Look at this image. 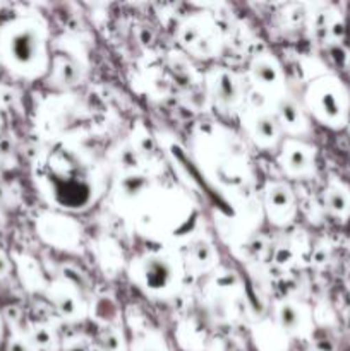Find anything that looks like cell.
Listing matches in <instances>:
<instances>
[{"instance_id":"cell-1","label":"cell","mask_w":350,"mask_h":351,"mask_svg":"<svg viewBox=\"0 0 350 351\" xmlns=\"http://www.w3.org/2000/svg\"><path fill=\"white\" fill-rule=\"evenodd\" d=\"M316 108L323 120L331 125H342L349 113V98L335 81H328L316 93Z\"/></svg>"},{"instance_id":"cell-2","label":"cell","mask_w":350,"mask_h":351,"mask_svg":"<svg viewBox=\"0 0 350 351\" xmlns=\"http://www.w3.org/2000/svg\"><path fill=\"white\" fill-rule=\"evenodd\" d=\"M326 208L329 213L338 218H349L350 216V192L342 184H331L325 195Z\"/></svg>"},{"instance_id":"cell-3","label":"cell","mask_w":350,"mask_h":351,"mask_svg":"<svg viewBox=\"0 0 350 351\" xmlns=\"http://www.w3.org/2000/svg\"><path fill=\"white\" fill-rule=\"evenodd\" d=\"M38 53V38L33 31H21L12 40V55L21 64H27Z\"/></svg>"},{"instance_id":"cell-4","label":"cell","mask_w":350,"mask_h":351,"mask_svg":"<svg viewBox=\"0 0 350 351\" xmlns=\"http://www.w3.org/2000/svg\"><path fill=\"white\" fill-rule=\"evenodd\" d=\"M144 280H146L148 287L153 288V290L167 287L168 280H170V267L165 261L150 259V263L146 264V269H144Z\"/></svg>"},{"instance_id":"cell-5","label":"cell","mask_w":350,"mask_h":351,"mask_svg":"<svg viewBox=\"0 0 350 351\" xmlns=\"http://www.w3.org/2000/svg\"><path fill=\"white\" fill-rule=\"evenodd\" d=\"M311 165V156H309L307 149H292L290 158H288V167L295 171H302L309 168Z\"/></svg>"},{"instance_id":"cell-6","label":"cell","mask_w":350,"mask_h":351,"mask_svg":"<svg viewBox=\"0 0 350 351\" xmlns=\"http://www.w3.org/2000/svg\"><path fill=\"white\" fill-rule=\"evenodd\" d=\"M256 134L259 136V139L270 141L277 136V125L271 119H259L256 122Z\"/></svg>"},{"instance_id":"cell-7","label":"cell","mask_w":350,"mask_h":351,"mask_svg":"<svg viewBox=\"0 0 350 351\" xmlns=\"http://www.w3.org/2000/svg\"><path fill=\"white\" fill-rule=\"evenodd\" d=\"M218 93H220V98L226 99V101L233 99V96H235V84H233V81L229 77V75H223V77L220 79Z\"/></svg>"},{"instance_id":"cell-8","label":"cell","mask_w":350,"mask_h":351,"mask_svg":"<svg viewBox=\"0 0 350 351\" xmlns=\"http://www.w3.org/2000/svg\"><path fill=\"white\" fill-rule=\"evenodd\" d=\"M270 199H271V204H273L277 209L287 208L288 194L283 187H275L273 191H271Z\"/></svg>"},{"instance_id":"cell-9","label":"cell","mask_w":350,"mask_h":351,"mask_svg":"<svg viewBox=\"0 0 350 351\" xmlns=\"http://www.w3.org/2000/svg\"><path fill=\"white\" fill-rule=\"evenodd\" d=\"M256 77L263 82H275L277 71L270 64H259L256 69Z\"/></svg>"},{"instance_id":"cell-10","label":"cell","mask_w":350,"mask_h":351,"mask_svg":"<svg viewBox=\"0 0 350 351\" xmlns=\"http://www.w3.org/2000/svg\"><path fill=\"white\" fill-rule=\"evenodd\" d=\"M281 321H283V326H287V328H297L299 324V315H297V311H295L294 307H290V305H287V307H283V311H281Z\"/></svg>"},{"instance_id":"cell-11","label":"cell","mask_w":350,"mask_h":351,"mask_svg":"<svg viewBox=\"0 0 350 351\" xmlns=\"http://www.w3.org/2000/svg\"><path fill=\"white\" fill-rule=\"evenodd\" d=\"M280 112H281V117H283V120H287L288 123H295L299 120V110L295 108L294 103H283Z\"/></svg>"},{"instance_id":"cell-12","label":"cell","mask_w":350,"mask_h":351,"mask_svg":"<svg viewBox=\"0 0 350 351\" xmlns=\"http://www.w3.org/2000/svg\"><path fill=\"white\" fill-rule=\"evenodd\" d=\"M50 341H51L50 335H48L47 331H43V329H40V331L34 332V343H36V345L48 346L50 345Z\"/></svg>"},{"instance_id":"cell-13","label":"cell","mask_w":350,"mask_h":351,"mask_svg":"<svg viewBox=\"0 0 350 351\" xmlns=\"http://www.w3.org/2000/svg\"><path fill=\"white\" fill-rule=\"evenodd\" d=\"M9 351H31L23 341H12L9 345Z\"/></svg>"},{"instance_id":"cell-14","label":"cell","mask_w":350,"mask_h":351,"mask_svg":"<svg viewBox=\"0 0 350 351\" xmlns=\"http://www.w3.org/2000/svg\"><path fill=\"white\" fill-rule=\"evenodd\" d=\"M7 271H9V264H7L5 257L0 256V276H5Z\"/></svg>"},{"instance_id":"cell-15","label":"cell","mask_w":350,"mask_h":351,"mask_svg":"<svg viewBox=\"0 0 350 351\" xmlns=\"http://www.w3.org/2000/svg\"><path fill=\"white\" fill-rule=\"evenodd\" d=\"M139 351H161V350L158 348V346H154V345H144Z\"/></svg>"}]
</instances>
